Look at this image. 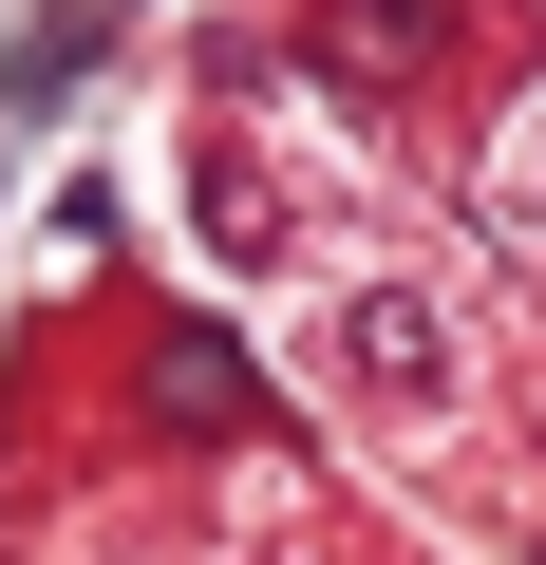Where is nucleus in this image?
I'll use <instances>...</instances> for the list:
<instances>
[{
	"label": "nucleus",
	"mask_w": 546,
	"mask_h": 565,
	"mask_svg": "<svg viewBox=\"0 0 546 565\" xmlns=\"http://www.w3.org/2000/svg\"><path fill=\"white\" fill-rule=\"evenodd\" d=\"M321 377H340L377 434H433V415L471 396V321L433 302V282H340V302H321Z\"/></svg>",
	"instance_id": "1"
}]
</instances>
